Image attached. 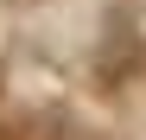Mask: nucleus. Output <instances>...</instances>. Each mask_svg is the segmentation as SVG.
Segmentation results:
<instances>
[{"instance_id": "1", "label": "nucleus", "mask_w": 146, "mask_h": 140, "mask_svg": "<svg viewBox=\"0 0 146 140\" xmlns=\"http://www.w3.org/2000/svg\"><path fill=\"white\" fill-rule=\"evenodd\" d=\"M140 70H146V38L133 26H108L102 51H95V83H102V89H121V83H133Z\"/></svg>"}]
</instances>
